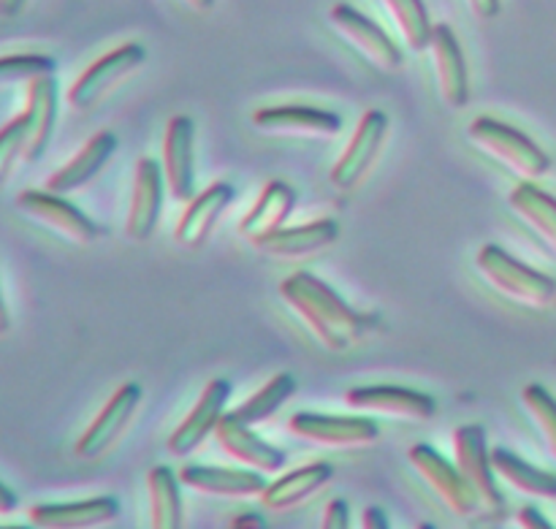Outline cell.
Segmentation results:
<instances>
[{
	"label": "cell",
	"instance_id": "cell-1",
	"mask_svg": "<svg viewBox=\"0 0 556 529\" xmlns=\"http://www.w3.org/2000/svg\"><path fill=\"white\" fill-rule=\"evenodd\" d=\"M280 297L326 351L345 353L367 335V318L309 272H293L282 280Z\"/></svg>",
	"mask_w": 556,
	"mask_h": 529
},
{
	"label": "cell",
	"instance_id": "cell-2",
	"mask_svg": "<svg viewBox=\"0 0 556 529\" xmlns=\"http://www.w3.org/2000/svg\"><path fill=\"white\" fill-rule=\"evenodd\" d=\"M467 139L483 155H489L500 166L508 168L510 174L527 179V182H535V179L546 177L552 172V158L546 155V150H541V144H535L530 136L521 134L514 125L500 123V119L486 117V114L472 119L470 128H467Z\"/></svg>",
	"mask_w": 556,
	"mask_h": 529
},
{
	"label": "cell",
	"instance_id": "cell-3",
	"mask_svg": "<svg viewBox=\"0 0 556 529\" xmlns=\"http://www.w3.org/2000/svg\"><path fill=\"white\" fill-rule=\"evenodd\" d=\"M476 266L483 280L497 293L508 297L521 307L546 310L556 302V280L521 264L519 259L497 244H483L476 255Z\"/></svg>",
	"mask_w": 556,
	"mask_h": 529
},
{
	"label": "cell",
	"instance_id": "cell-4",
	"mask_svg": "<svg viewBox=\"0 0 556 529\" xmlns=\"http://www.w3.org/2000/svg\"><path fill=\"white\" fill-rule=\"evenodd\" d=\"M147 52L141 43H123V47L112 49V52L101 54L98 60H92L79 76H76L74 85L68 87V101L71 109L76 112H90L92 106L103 101L125 76H130L134 71H139L144 65Z\"/></svg>",
	"mask_w": 556,
	"mask_h": 529
},
{
	"label": "cell",
	"instance_id": "cell-5",
	"mask_svg": "<svg viewBox=\"0 0 556 529\" xmlns=\"http://www.w3.org/2000/svg\"><path fill=\"white\" fill-rule=\"evenodd\" d=\"M407 459L416 467L418 476L424 478V483L443 500V505L451 514L462 516V519L476 516V511L481 508V500H478L470 481L462 476L459 467H454V462L445 459L438 449H432V445L427 443L413 445V449L407 451Z\"/></svg>",
	"mask_w": 556,
	"mask_h": 529
},
{
	"label": "cell",
	"instance_id": "cell-6",
	"mask_svg": "<svg viewBox=\"0 0 556 529\" xmlns=\"http://www.w3.org/2000/svg\"><path fill=\"white\" fill-rule=\"evenodd\" d=\"M389 128V117H386V112H380V109H369L367 114H362L351 141H348L345 152H342L340 161L331 168V185H334L337 190L348 193V190L362 185V179L367 177L372 163L378 161L380 150H383Z\"/></svg>",
	"mask_w": 556,
	"mask_h": 529
},
{
	"label": "cell",
	"instance_id": "cell-7",
	"mask_svg": "<svg viewBox=\"0 0 556 529\" xmlns=\"http://www.w3.org/2000/svg\"><path fill=\"white\" fill-rule=\"evenodd\" d=\"M141 402V386L139 383H123L112 396L106 400V405L98 411V416L92 418L90 427L81 432V438L76 440L74 454L76 459L96 462L103 454H109L114 443L123 438V432L128 429V424L134 421L136 411H139Z\"/></svg>",
	"mask_w": 556,
	"mask_h": 529
},
{
	"label": "cell",
	"instance_id": "cell-8",
	"mask_svg": "<svg viewBox=\"0 0 556 529\" xmlns=\"http://www.w3.org/2000/svg\"><path fill=\"white\" fill-rule=\"evenodd\" d=\"M288 432L304 443L324 449H364L380 438V427L367 416H324L296 413L288 421Z\"/></svg>",
	"mask_w": 556,
	"mask_h": 529
},
{
	"label": "cell",
	"instance_id": "cell-9",
	"mask_svg": "<svg viewBox=\"0 0 556 529\" xmlns=\"http://www.w3.org/2000/svg\"><path fill=\"white\" fill-rule=\"evenodd\" d=\"M16 210L25 212L30 221L41 223L49 231L60 234L63 239L74 244H92L101 237V228L90 221L81 210H76L71 201L63 196L52 193V190L27 188L16 196Z\"/></svg>",
	"mask_w": 556,
	"mask_h": 529
},
{
	"label": "cell",
	"instance_id": "cell-10",
	"mask_svg": "<svg viewBox=\"0 0 556 529\" xmlns=\"http://www.w3.org/2000/svg\"><path fill=\"white\" fill-rule=\"evenodd\" d=\"M331 27L362 54L367 63H372L378 71H400L402 68V49L391 41L389 33L378 25L375 20H369L367 14H362L358 9L348 3H337L329 14Z\"/></svg>",
	"mask_w": 556,
	"mask_h": 529
},
{
	"label": "cell",
	"instance_id": "cell-11",
	"mask_svg": "<svg viewBox=\"0 0 556 529\" xmlns=\"http://www.w3.org/2000/svg\"><path fill=\"white\" fill-rule=\"evenodd\" d=\"M255 130L288 139H334L342 134L340 114L307 103H277L253 112Z\"/></svg>",
	"mask_w": 556,
	"mask_h": 529
},
{
	"label": "cell",
	"instance_id": "cell-12",
	"mask_svg": "<svg viewBox=\"0 0 556 529\" xmlns=\"http://www.w3.org/2000/svg\"><path fill=\"white\" fill-rule=\"evenodd\" d=\"M454 451L456 467L470 481V487L476 489L483 508L492 511V514H503L505 500L497 487V473L492 467V451L486 449V432H483V427L465 424V427L456 429Z\"/></svg>",
	"mask_w": 556,
	"mask_h": 529
},
{
	"label": "cell",
	"instance_id": "cell-13",
	"mask_svg": "<svg viewBox=\"0 0 556 529\" xmlns=\"http://www.w3.org/2000/svg\"><path fill=\"white\" fill-rule=\"evenodd\" d=\"M161 168L172 199L188 204L195 196V123L188 114H177L166 123Z\"/></svg>",
	"mask_w": 556,
	"mask_h": 529
},
{
	"label": "cell",
	"instance_id": "cell-14",
	"mask_svg": "<svg viewBox=\"0 0 556 529\" xmlns=\"http://www.w3.org/2000/svg\"><path fill=\"white\" fill-rule=\"evenodd\" d=\"M345 402L353 411L378 413V416L402 418V421H432L438 416V402L407 386H356L348 391Z\"/></svg>",
	"mask_w": 556,
	"mask_h": 529
},
{
	"label": "cell",
	"instance_id": "cell-15",
	"mask_svg": "<svg viewBox=\"0 0 556 529\" xmlns=\"http://www.w3.org/2000/svg\"><path fill=\"white\" fill-rule=\"evenodd\" d=\"M231 396V383L228 380H210V383L201 389L199 400L190 407L188 416L182 418L177 429L172 432V438L166 440L168 454L177 456V459H185V456L193 454L195 449H201L210 434H215V427L220 424V418L226 416V402Z\"/></svg>",
	"mask_w": 556,
	"mask_h": 529
},
{
	"label": "cell",
	"instance_id": "cell-16",
	"mask_svg": "<svg viewBox=\"0 0 556 529\" xmlns=\"http://www.w3.org/2000/svg\"><path fill=\"white\" fill-rule=\"evenodd\" d=\"M163 168L152 158H141L134 172V193H130L128 217H125V237L130 242H147L155 234L157 217L163 206Z\"/></svg>",
	"mask_w": 556,
	"mask_h": 529
},
{
	"label": "cell",
	"instance_id": "cell-17",
	"mask_svg": "<svg viewBox=\"0 0 556 529\" xmlns=\"http://www.w3.org/2000/svg\"><path fill=\"white\" fill-rule=\"evenodd\" d=\"M215 440L228 459L248 467V470L271 476V473H280L282 467H286V454H282L277 445L258 438V434L253 432V427L237 421L231 413H226V416L220 418V424L215 427Z\"/></svg>",
	"mask_w": 556,
	"mask_h": 529
},
{
	"label": "cell",
	"instance_id": "cell-18",
	"mask_svg": "<svg viewBox=\"0 0 556 529\" xmlns=\"http://www.w3.org/2000/svg\"><path fill=\"white\" fill-rule=\"evenodd\" d=\"M22 119H25L22 161L36 163L47 152L54 134V123H58V81H54V74L27 81V103Z\"/></svg>",
	"mask_w": 556,
	"mask_h": 529
},
{
	"label": "cell",
	"instance_id": "cell-19",
	"mask_svg": "<svg viewBox=\"0 0 556 529\" xmlns=\"http://www.w3.org/2000/svg\"><path fill=\"white\" fill-rule=\"evenodd\" d=\"M233 201V188L228 182L206 185L201 193L185 206L182 217H179L177 228H174V242L185 250H199L210 242L212 231H215L217 221L226 212V206Z\"/></svg>",
	"mask_w": 556,
	"mask_h": 529
},
{
	"label": "cell",
	"instance_id": "cell-20",
	"mask_svg": "<svg viewBox=\"0 0 556 529\" xmlns=\"http://www.w3.org/2000/svg\"><path fill=\"white\" fill-rule=\"evenodd\" d=\"M36 529H98L119 519V503L109 494L76 503H43L27 514Z\"/></svg>",
	"mask_w": 556,
	"mask_h": 529
},
{
	"label": "cell",
	"instance_id": "cell-21",
	"mask_svg": "<svg viewBox=\"0 0 556 529\" xmlns=\"http://www.w3.org/2000/svg\"><path fill=\"white\" fill-rule=\"evenodd\" d=\"M432 58L434 74H438V90L445 106L462 109L470 101V76H467L465 52H462L459 36L454 27L440 22L432 33Z\"/></svg>",
	"mask_w": 556,
	"mask_h": 529
},
{
	"label": "cell",
	"instance_id": "cell-22",
	"mask_svg": "<svg viewBox=\"0 0 556 529\" xmlns=\"http://www.w3.org/2000/svg\"><path fill=\"white\" fill-rule=\"evenodd\" d=\"M340 239V226L331 217H324V221L304 223V226H291V228H277V231L266 234V237L255 239L253 248L258 253L269 255V259H309L315 253H324L326 248Z\"/></svg>",
	"mask_w": 556,
	"mask_h": 529
},
{
	"label": "cell",
	"instance_id": "cell-23",
	"mask_svg": "<svg viewBox=\"0 0 556 529\" xmlns=\"http://www.w3.org/2000/svg\"><path fill=\"white\" fill-rule=\"evenodd\" d=\"M179 483L193 492L212 494V497H261L266 489L264 473L237 470V467H210V465H185L177 473Z\"/></svg>",
	"mask_w": 556,
	"mask_h": 529
},
{
	"label": "cell",
	"instance_id": "cell-24",
	"mask_svg": "<svg viewBox=\"0 0 556 529\" xmlns=\"http://www.w3.org/2000/svg\"><path fill=\"white\" fill-rule=\"evenodd\" d=\"M114 150H117V136H114L112 130H101V134L90 136V139L85 141V147L47 179V190L65 196L85 188V185L92 182V179L103 172V166L112 161Z\"/></svg>",
	"mask_w": 556,
	"mask_h": 529
},
{
	"label": "cell",
	"instance_id": "cell-25",
	"mask_svg": "<svg viewBox=\"0 0 556 529\" xmlns=\"http://www.w3.org/2000/svg\"><path fill=\"white\" fill-rule=\"evenodd\" d=\"M331 478H334V467L329 462H313V465L296 467V470L286 473L277 481L266 483L261 503L269 511H291L296 505L307 503L324 487H329Z\"/></svg>",
	"mask_w": 556,
	"mask_h": 529
},
{
	"label": "cell",
	"instance_id": "cell-26",
	"mask_svg": "<svg viewBox=\"0 0 556 529\" xmlns=\"http://www.w3.org/2000/svg\"><path fill=\"white\" fill-rule=\"evenodd\" d=\"M293 206H296V190L288 182L271 179V182L264 185V190H261V196L255 199V204L250 206L248 215L239 223V237H244L253 244L255 239L277 231V228L286 226Z\"/></svg>",
	"mask_w": 556,
	"mask_h": 529
},
{
	"label": "cell",
	"instance_id": "cell-27",
	"mask_svg": "<svg viewBox=\"0 0 556 529\" xmlns=\"http://www.w3.org/2000/svg\"><path fill=\"white\" fill-rule=\"evenodd\" d=\"M510 210L525 221L527 226L535 231V237L546 244L548 253L556 255V199L538 188L535 182L521 179L514 190L508 193Z\"/></svg>",
	"mask_w": 556,
	"mask_h": 529
},
{
	"label": "cell",
	"instance_id": "cell-28",
	"mask_svg": "<svg viewBox=\"0 0 556 529\" xmlns=\"http://www.w3.org/2000/svg\"><path fill=\"white\" fill-rule=\"evenodd\" d=\"M492 467L503 481H508L516 492H525L530 497L556 500V473L541 470V467L530 465L521 459L519 454L508 449L492 451Z\"/></svg>",
	"mask_w": 556,
	"mask_h": 529
},
{
	"label": "cell",
	"instance_id": "cell-29",
	"mask_svg": "<svg viewBox=\"0 0 556 529\" xmlns=\"http://www.w3.org/2000/svg\"><path fill=\"white\" fill-rule=\"evenodd\" d=\"M179 478L168 467H152L147 476L150 492V529H182V494Z\"/></svg>",
	"mask_w": 556,
	"mask_h": 529
},
{
	"label": "cell",
	"instance_id": "cell-30",
	"mask_svg": "<svg viewBox=\"0 0 556 529\" xmlns=\"http://www.w3.org/2000/svg\"><path fill=\"white\" fill-rule=\"evenodd\" d=\"M293 394H296V378L288 373H280L275 375V378L266 380V383L261 386L244 405H239L231 416L237 418V421L248 424V427H255V424L269 421Z\"/></svg>",
	"mask_w": 556,
	"mask_h": 529
},
{
	"label": "cell",
	"instance_id": "cell-31",
	"mask_svg": "<svg viewBox=\"0 0 556 529\" xmlns=\"http://www.w3.org/2000/svg\"><path fill=\"white\" fill-rule=\"evenodd\" d=\"M389 14L394 16L402 38H405L410 52H427L432 47L434 25L429 20V11L424 0H383Z\"/></svg>",
	"mask_w": 556,
	"mask_h": 529
},
{
	"label": "cell",
	"instance_id": "cell-32",
	"mask_svg": "<svg viewBox=\"0 0 556 529\" xmlns=\"http://www.w3.org/2000/svg\"><path fill=\"white\" fill-rule=\"evenodd\" d=\"M521 402H525L527 413L532 416L535 427L541 429L543 440H546L548 451H552V456L556 459V396L546 386L530 383L521 391Z\"/></svg>",
	"mask_w": 556,
	"mask_h": 529
},
{
	"label": "cell",
	"instance_id": "cell-33",
	"mask_svg": "<svg viewBox=\"0 0 556 529\" xmlns=\"http://www.w3.org/2000/svg\"><path fill=\"white\" fill-rule=\"evenodd\" d=\"M54 71H58V63L49 54H5L0 58V87L52 76Z\"/></svg>",
	"mask_w": 556,
	"mask_h": 529
},
{
	"label": "cell",
	"instance_id": "cell-34",
	"mask_svg": "<svg viewBox=\"0 0 556 529\" xmlns=\"http://www.w3.org/2000/svg\"><path fill=\"white\" fill-rule=\"evenodd\" d=\"M22 152H25V119L20 114L0 128V185L14 172Z\"/></svg>",
	"mask_w": 556,
	"mask_h": 529
},
{
	"label": "cell",
	"instance_id": "cell-35",
	"mask_svg": "<svg viewBox=\"0 0 556 529\" xmlns=\"http://www.w3.org/2000/svg\"><path fill=\"white\" fill-rule=\"evenodd\" d=\"M320 529H351V505H348L345 500H331V503L326 505Z\"/></svg>",
	"mask_w": 556,
	"mask_h": 529
},
{
	"label": "cell",
	"instance_id": "cell-36",
	"mask_svg": "<svg viewBox=\"0 0 556 529\" xmlns=\"http://www.w3.org/2000/svg\"><path fill=\"white\" fill-rule=\"evenodd\" d=\"M519 521H521V527H525V529H556V527L552 525V521H548L546 516L541 514V511L532 508V505H527V508H521Z\"/></svg>",
	"mask_w": 556,
	"mask_h": 529
},
{
	"label": "cell",
	"instance_id": "cell-37",
	"mask_svg": "<svg viewBox=\"0 0 556 529\" xmlns=\"http://www.w3.org/2000/svg\"><path fill=\"white\" fill-rule=\"evenodd\" d=\"M362 529H391V521H389V516H386L383 508L372 505V508H364Z\"/></svg>",
	"mask_w": 556,
	"mask_h": 529
},
{
	"label": "cell",
	"instance_id": "cell-38",
	"mask_svg": "<svg viewBox=\"0 0 556 529\" xmlns=\"http://www.w3.org/2000/svg\"><path fill=\"white\" fill-rule=\"evenodd\" d=\"M467 5H470V11L478 20H494L500 14V9H503L500 0H467Z\"/></svg>",
	"mask_w": 556,
	"mask_h": 529
},
{
	"label": "cell",
	"instance_id": "cell-39",
	"mask_svg": "<svg viewBox=\"0 0 556 529\" xmlns=\"http://www.w3.org/2000/svg\"><path fill=\"white\" fill-rule=\"evenodd\" d=\"M228 529H266V521L264 516L258 514H242L231 521V527Z\"/></svg>",
	"mask_w": 556,
	"mask_h": 529
},
{
	"label": "cell",
	"instance_id": "cell-40",
	"mask_svg": "<svg viewBox=\"0 0 556 529\" xmlns=\"http://www.w3.org/2000/svg\"><path fill=\"white\" fill-rule=\"evenodd\" d=\"M14 511H16V494H14V489H9L3 481H0V516L14 514Z\"/></svg>",
	"mask_w": 556,
	"mask_h": 529
},
{
	"label": "cell",
	"instance_id": "cell-41",
	"mask_svg": "<svg viewBox=\"0 0 556 529\" xmlns=\"http://www.w3.org/2000/svg\"><path fill=\"white\" fill-rule=\"evenodd\" d=\"M27 0H0V16H20L25 11Z\"/></svg>",
	"mask_w": 556,
	"mask_h": 529
},
{
	"label": "cell",
	"instance_id": "cell-42",
	"mask_svg": "<svg viewBox=\"0 0 556 529\" xmlns=\"http://www.w3.org/2000/svg\"><path fill=\"white\" fill-rule=\"evenodd\" d=\"M11 329V313H9V304H5L3 297V286H0V337Z\"/></svg>",
	"mask_w": 556,
	"mask_h": 529
},
{
	"label": "cell",
	"instance_id": "cell-43",
	"mask_svg": "<svg viewBox=\"0 0 556 529\" xmlns=\"http://www.w3.org/2000/svg\"><path fill=\"white\" fill-rule=\"evenodd\" d=\"M193 11H210L215 5V0H185Z\"/></svg>",
	"mask_w": 556,
	"mask_h": 529
},
{
	"label": "cell",
	"instance_id": "cell-44",
	"mask_svg": "<svg viewBox=\"0 0 556 529\" xmlns=\"http://www.w3.org/2000/svg\"><path fill=\"white\" fill-rule=\"evenodd\" d=\"M0 529H36V527H22V525H9V527H0Z\"/></svg>",
	"mask_w": 556,
	"mask_h": 529
},
{
	"label": "cell",
	"instance_id": "cell-45",
	"mask_svg": "<svg viewBox=\"0 0 556 529\" xmlns=\"http://www.w3.org/2000/svg\"><path fill=\"white\" fill-rule=\"evenodd\" d=\"M416 529H438V527H434V525H418Z\"/></svg>",
	"mask_w": 556,
	"mask_h": 529
}]
</instances>
